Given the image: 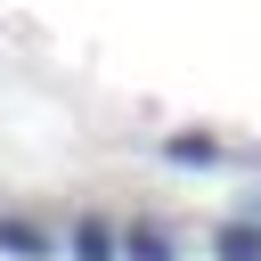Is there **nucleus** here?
<instances>
[{
  "label": "nucleus",
  "instance_id": "5",
  "mask_svg": "<svg viewBox=\"0 0 261 261\" xmlns=\"http://www.w3.org/2000/svg\"><path fill=\"white\" fill-rule=\"evenodd\" d=\"M163 155H171V163H212V155H220V139H204V130H179V139H163Z\"/></svg>",
  "mask_w": 261,
  "mask_h": 261
},
{
  "label": "nucleus",
  "instance_id": "2",
  "mask_svg": "<svg viewBox=\"0 0 261 261\" xmlns=\"http://www.w3.org/2000/svg\"><path fill=\"white\" fill-rule=\"evenodd\" d=\"M212 261H261V212L220 220V228H212Z\"/></svg>",
  "mask_w": 261,
  "mask_h": 261
},
{
  "label": "nucleus",
  "instance_id": "3",
  "mask_svg": "<svg viewBox=\"0 0 261 261\" xmlns=\"http://www.w3.org/2000/svg\"><path fill=\"white\" fill-rule=\"evenodd\" d=\"M0 253H8V261H49L57 245H49V237H41L33 220H16V212H0Z\"/></svg>",
  "mask_w": 261,
  "mask_h": 261
},
{
  "label": "nucleus",
  "instance_id": "4",
  "mask_svg": "<svg viewBox=\"0 0 261 261\" xmlns=\"http://www.w3.org/2000/svg\"><path fill=\"white\" fill-rule=\"evenodd\" d=\"M122 261H171V237H163L155 220H130V228H122Z\"/></svg>",
  "mask_w": 261,
  "mask_h": 261
},
{
  "label": "nucleus",
  "instance_id": "1",
  "mask_svg": "<svg viewBox=\"0 0 261 261\" xmlns=\"http://www.w3.org/2000/svg\"><path fill=\"white\" fill-rule=\"evenodd\" d=\"M65 245H73V261H122V228H114V220H98V212H82Z\"/></svg>",
  "mask_w": 261,
  "mask_h": 261
}]
</instances>
